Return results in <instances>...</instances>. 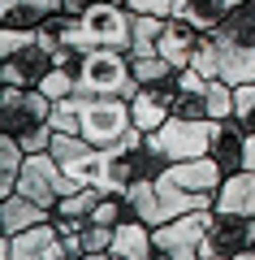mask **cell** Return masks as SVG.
<instances>
[{"label": "cell", "instance_id": "cell-1", "mask_svg": "<svg viewBox=\"0 0 255 260\" xmlns=\"http://www.w3.org/2000/svg\"><path fill=\"white\" fill-rule=\"evenodd\" d=\"M0 135L22 139L26 152H48L52 143V95L39 87L0 83Z\"/></svg>", "mask_w": 255, "mask_h": 260}, {"label": "cell", "instance_id": "cell-2", "mask_svg": "<svg viewBox=\"0 0 255 260\" xmlns=\"http://www.w3.org/2000/svg\"><path fill=\"white\" fill-rule=\"evenodd\" d=\"M126 195H130L134 213L143 217L147 225H164V221H173V217H182V213H195V208H212L208 195L186 191V186L177 182L169 169H164V174H156V178H134Z\"/></svg>", "mask_w": 255, "mask_h": 260}, {"label": "cell", "instance_id": "cell-3", "mask_svg": "<svg viewBox=\"0 0 255 260\" xmlns=\"http://www.w3.org/2000/svg\"><path fill=\"white\" fill-rule=\"evenodd\" d=\"M78 91L82 95H134L138 78L126 48H87L78 65Z\"/></svg>", "mask_w": 255, "mask_h": 260}, {"label": "cell", "instance_id": "cell-4", "mask_svg": "<svg viewBox=\"0 0 255 260\" xmlns=\"http://www.w3.org/2000/svg\"><path fill=\"white\" fill-rule=\"evenodd\" d=\"M212 217L216 208H195L164 225H152V260H203Z\"/></svg>", "mask_w": 255, "mask_h": 260}, {"label": "cell", "instance_id": "cell-5", "mask_svg": "<svg viewBox=\"0 0 255 260\" xmlns=\"http://www.w3.org/2000/svg\"><path fill=\"white\" fill-rule=\"evenodd\" d=\"M212 130H216L212 117H169L164 126H156L147 135V148L164 165H177V160H191V156H208Z\"/></svg>", "mask_w": 255, "mask_h": 260}, {"label": "cell", "instance_id": "cell-6", "mask_svg": "<svg viewBox=\"0 0 255 260\" xmlns=\"http://www.w3.org/2000/svg\"><path fill=\"white\" fill-rule=\"evenodd\" d=\"M78 186L82 182L52 156V152H26V165H22V174H18V191L22 195H30V200H39L44 208L56 213V200L69 195V191H78Z\"/></svg>", "mask_w": 255, "mask_h": 260}, {"label": "cell", "instance_id": "cell-7", "mask_svg": "<svg viewBox=\"0 0 255 260\" xmlns=\"http://www.w3.org/2000/svg\"><path fill=\"white\" fill-rule=\"evenodd\" d=\"M78 22H82V44L87 48H126L130 52L134 9H130L126 0H95Z\"/></svg>", "mask_w": 255, "mask_h": 260}, {"label": "cell", "instance_id": "cell-8", "mask_svg": "<svg viewBox=\"0 0 255 260\" xmlns=\"http://www.w3.org/2000/svg\"><path fill=\"white\" fill-rule=\"evenodd\" d=\"M203 260H255V217L216 213L203 243Z\"/></svg>", "mask_w": 255, "mask_h": 260}, {"label": "cell", "instance_id": "cell-9", "mask_svg": "<svg viewBox=\"0 0 255 260\" xmlns=\"http://www.w3.org/2000/svg\"><path fill=\"white\" fill-rule=\"evenodd\" d=\"M0 256L5 260H65V234L48 217V221L30 225L22 234H0Z\"/></svg>", "mask_w": 255, "mask_h": 260}, {"label": "cell", "instance_id": "cell-10", "mask_svg": "<svg viewBox=\"0 0 255 260\" xmlns=\"http://www.w3.org/2000/svg\"><path fill=\"white\" fill-rule=\"evenodd\" d=\"M52 65H56V48L48 44L44 35H35L13 56H0V83L5 87H39Z\"/></svg>", "mask_w": 255, "mask_h": 260}, {"label": "cell", "instance_id": "cell-11", "mask_svg": "<svg viewBox=\"0 0 255 260\" xmlns=\"http://www.w3.org/2000/svg\"><path fill=\"white\" fill-rule=\"evenodd\" d=\"M246 139H251V130H246L238 117H225V121H216V130H212L208 156L216 160L225 174H238V169H246Z\"/></svg>", "mask_w": 255, "mask_h": 260}, {"label": "cell", "instance_id": "cell-12", "mask_svg": "<svg viewBox=\"0 0 255 260\" xmlns=\"http://www.w3.org/2000/svg\"><path fill=\"white\" fill-rule=\"evenodd\" d=\"M199 39H203V30L195 26V22H186L182 13H177V18H169V22H164V30H160V44H156V52H160L169 65L186 70V65H191V56H195V48H199Z\"/></svg>", "mask_w": 255, "mask_h": 260}, {"label": "cell", "instance_id": "cell-13", "mask_svg": "<svg viewBox=\"0 0 255 260\" xmlns=\"http://www.w3.org/2000/svg\"><path fill=\"white\" fill-rule=\"evenodd\" d=\"M48 217H52V208H44L39 200H30V195H22V191H13V195L0 200V234H22V230H30V225L48 221Z\"/></svg>", "mask_w": 255, "mask_h": 260}, {"label": "cell", "instance_id": "cell-14", "mask_svg": "<svg viewBox=\"0 0 255 260\" xmlns=\"http://www.w3.org/2000/svg\"><path fill=\"white\" fill-rule=\"evenodd\" d=\"M212 208H216V213H246V217H255V169L225 174Z\"/></svg>", "mask_w": 255, "mask_h": 260}, {"label": "cell", "instance_id": "cell-15", "mask_svg": "<svg viewBox=\"0 0 255 260\" xmlns=\"http://www.w3.org/2000/svg\"><path fill=\"white\" fill-rule=\"evenodd\" d=\"M108 260H152V225L143 217H130L113 230Z\"/></svg>", "mask_w": 255, "mask_h": 260}, {"label": "cell", "instance_id": "cell-16", "mask_svg": "<svg viewBox=\"0 0 255 260\" xmlns=\"http://www.w3.org/2000/svg\"><path fill=\"white\" fill-rule=\"evenodd\" d=\"M65 9V0H0V26H26L39 30L52 13Z\"/></svg>", "mask_w": 255, "mask_h": 260}, {"label": "cell", "instance_id": "cell-17", "mask_svg": "<svg viewBox=\"0 0 255 260\" xmlns=\"http://www.w3.org/2000/svg\"><path fill=\"white\" fill-rule=\"evenodd\" d=\"M130 113H134V126L143 130V135H152L156 126H164V121L173 117V109H169L152 87H138V91L130 95Z\"/></svg>", "mask_w": 255, "mask_h": 260}, {"label": "cell", "instance_id": "cell-18", "mask_svg": "<svg viewBox=\"0 0 255 260\" xmlns=\"http://www.w3.org/2000/svg\"><path fill=\"white\" fill-rule=\"evenodd\" d=\"M95 204H100V186H78V191H69V195H61L56 200V221H91V213H95Z\"/></svg>", "mask_w": 255, "mask_h": 260}, {"label": "cell", "instance_id": "cell-19", "mask_svg": "<svg viewBox=\"0 0 255 260\" xmlns=\"http://www.w3.org/2000/svg\"><path fill=\"white\" fill-rule=\"evenodd\" d=\"M26 165V148L13 135H0V200L18 191V174Z\"/></svg>", "mask_w": 255, "mask_h": 260}, {"label": "cell", "instance_id": "cell-20", "mask_svg": "<svg viewBox=\"0 0 255 260\" xmlns=\"http://www.w3.org/2000/svg\"><path fill=\"white\" fill-rule=\"evenodd\" d=\"M130 65H134V78H138V87L164 83V78H173V74H177V65H169L160 52H130Z\"/></svg>", "mask_w": 255, "mask_h": 260}, {"label": "cell", "instance_id": "cell-21", "mask_svg": "<svg viewBox=\"0 0 255 260\" xmlns=\"http://www.w3.org/2000/svg\"><path fill=\"white\" fill-rule=\"evenodd\" d=\"M91 217L117 230L121 221H130V217H138V213H134V204H130V195H126V191H100V204H95Z\"/></svg>", "mask_w": 255, "mask_h": 260}, {"label": "cell", "instance_id": "cell-22", "mask_svg": "<svg viewBox=\"0 0 255 260\" xmlns=\"http://www.w3.org/2000/svg\"><path fill=\"white\" fill-rule=\"evenodd\" d=\"M182 18L195 22L199 30H216L221 22L229 18V5H225V0H186V5H182Z\"/></svg>", "mask_w": 255, "mask_h": 260}, {"label": "cell", "instance_id": "cell-23", "mask_svg": "<svg viewBox=\"0 0 255 260\" xmlns=\"http://www.w3.org/2000/svg\"><path fill=\"white\" fill-rule=\"evenodd\" d=\"M164 22H169V18H156V13H134V39H130V52H156Z\"/></svg>", "mask_w": 255, "mask_h": 260}, {"label": "cell", "instance_id": "cell-24", "mask_svg": "<svg viewBox=\"0 0 255 260\" xmlns=\"http://www.w3.org/2000/svg\"><path fill=\"white\" fill-rule=\"evenodd\" d=\"M39 91H48L52 100H61V95H74V91H78V65H65V61H56L52 70L44 74Z\"/></svg>", "mask_w": 255, "mask_h": 260}, {"label": "cell", "instance_id": "cell-25", "mask_svg": "<svg viewBox=\"0 0 255 260\" xmlns=\"http://www.w3.org/2000/svg\"><path fill=\"white\" fill-rule=\"evenodd\" d=\"M234 117L242 121V126L251 130V135H255V78H251V83H242V87H238V104H234Z\"/></svg>", "mask_w": 255, "mask_h": 260}, {"label": "cell", "instance_id": "cell-26", "mask_svg": "<svg viewBox=\"0 0 255 260\" xmlns=\"http://www.w3.org/2000/svg\"><path fill=\"white\" fill-rule=\"evenodd\" d=\"M134 13H156V18H177L186 0H126Z\"/></svg>", "mask_w": 255, "mask_h": 260}, {"label": "cell", "instance_id": "cell-27", "mask_svg": "<svg viewBox=\"0 0 255 260\" xmlns=\"http://www.w3.org/2000/svg\"><path fill=\"white\" fill-rule=\"evenodd\" d=\"M246 169H255V135L246 139Z\"/></svg>", "mask_w": 255, "mask_h": 260}]
</instances>
